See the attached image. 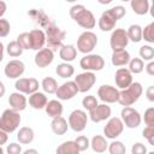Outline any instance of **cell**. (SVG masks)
<instances>
[{
  "label": "cell",
  "instance_id": "obj_27",
  "mask_svg": "<svg viewBox=\"0 0 154 154\" xmlns=\"http://www.w3.org/2000/svg\"><path fill=\"white\" fill-rule=\"evenodd\" d=\"M34 137H35V134H34V130L31 128H28V126H23L19 129L18 134H17V138L19 141V143L22 144H29L34 141Z\"/></svg>",
  "mask_w": 154,
  "mask_h": 154
},
{
  "label": "cell",
  "instance_id": "obj_1",
  "mask_svg": "<svg viewBox=\"0 0 154 154\" xmlns=\"http://www.w3.org/2000/svg\"><path fill=\"white\" fill-rule=\"evenodd\" d=\"M125 13H126L125 7L120 6V5L105 11L99 19V28L102 31H111L112 29H114L118 19L123 18L125 16Z\"/></svg>",
  "mask_w": 154,
  "mask_h": 154
},
{
  "label": "cell",
  "instance_id": "obj_31",
  "mask_svg": "<svg viewBox=\"0 0 154 154\" xmlns=\"http://www.w3.org/2000/svg\"><path fill=\"white\" fill-rule=\"evenodd\" d=\"M126 34H128L129 41H132L135 43H137V42H140L142 40V28L138 24L130 25L128 31H126Z\"/></svg>",
  "mask_w": 154,
  "mask_h": 154
},
{
  "label": "cell",
  "instance_id": "obj_41",
  "mask_svg": "<svg viewBox=\"0 0 154 154\" xmlns=\"http://www.w3.org/2000/svg\"><path fill=\"white\" fill-rule=\"evenodd\" d=\"M75 142H76L77 148H78L79 152L87 150V149L89 148V146H90V142H89V140H88L87 136H78V137L75 140Z\"/></svg>",
  "mask_w": 154,
  "mask_h": 154
},
{
  "label": "cell",
  "instance_id": "obj_9",
  "mask_svg": "<svg viewBox=\"0 0 154 154\" xmlns=\"http://www.w3.org/2000/svg\"><path fill=\"white\" fill-rule=\"evenodd\" d=\"M87 123H88V116L82 109H75L69 116V126L76 132L83 131L87 126Z\"/></svg>",
  "mask_w": 154,
  "mask_h": 154
},
{
  "label": "cell",
  "instance_id": "obj_20",
  "mask_svg": "<svg viewBox=\"0 0 154 154\" xmlns=\"http://www.w3.org/2000/svg\"><path fill=\"white\" fill-rule=\"evenodd\" d=\"M30 38H31V49L38 51L43 48L46 43V34L41 29H34L30 32Z\"/></svg>",
  "mask_w": 154,
  "mask_h": 154
},
{
  "label": "cell",
  "instance_id": "obj_7",
  "mask_svg": "<svg viewBox=\"0 0 154 154\" xmlns=\"http://www.w3.org/2000/svg\"><path fill=\"white\" fill-rule=\"evenodd\" d=\"M122 122L123 124L129 128V129H136L140 126L141 124V114L138 113V111H136L135 108L130 107V106H124V108L122 109Z\"/></svg>",
  "mask_w": 154,
  "mask_h": 154
},
{
  "label": "cell",
  "instance_id": "obj_48",
  "mask_svg": "<svg viewBox=\"0 0 154 154\" xmlns=\"http://www.w3.org/2000/svg\"><path fill=\"white\" fill-rule=\"evenodd\" d=\"M7 140H8V134L0 129V146L5 144L7 142Z\"/></svg>",
  "mask_w": 154,
  "mask_h": 154
},
{
  "label": "cell",
  "instance_id": "obj_36",
  "mask_svg": "<svg viewBox=\"0 0 154 154\" xmlns=\"http://www.w3.org/2000/svg\"><path fill=\"white\" fill-rule=\"evenodd\" d=\"M142 38L149 43L154 42V23H149L144 29H142Z\"/></svg>",
  "mask_w": 154,
  "mask_h": 154
},
{
  "label": "cell",
  "instance_id": "obj_28",
  "mask_svg": "<svg viewBox=\"0 0 154 154\" xmlns=\"http://www.w3.org/2000/svg\"><path fill=\"white\" fill-rule=\"evenodd\" d=\"M90 147L93 148L94 152L96 153H103L106 152L107 147H108V143L106 141V138L103 136H100V135H96L91 138L90 141Z\"/></svg>",
  "mask_w": 154,
  "mask_h": 154
},
{
  "label": "cell",
  "instance_id": "obj_25",
  "mask_svg": "<svg viewBox=\"0 0 154 154\" xmlns=\"http://www.w3.org/2000/svg\"><path fill=\"white\" fill-rule=\"evenodd\" d=\"M59 57H60V59H63L66 63L72 61L77 57V49H76V47L73 45L61 46L60 47V51H59Z\"/></svg>",
  "mask_w": 154,
  "mask_h": 154
},
{
  "label": "cell",
  "instance_id": "obj_15",
  "mask_svg": "<svg viewBox=\"0 0 154 154\" xmlns=\"http://www.w3.org/2000/svg\"><path fill=\"white\" fill-rule=\"evenodd\" d=\"M14 88L23 94H32L38 90V81L36 78H19L14 83Z\"/></svg>",
  "mask_w": 154,
  "mask_h": 154
},
{
  "label": "cell",
  "instance_id": "obj_46",
  "mask_svg": "<svg viewBox=\"0 0 154 154\" xmlns=\"http://www.w3.org/2000/svg\"><path fill=\"white\" fill-rule=\"evenodd\" d=\"M131 152H132V154H144V153L147 152V148L144 147V144L137 142V143H135V144L132 146Z\"/></svg>",
  "mask_w": 154,
  "mask_h": 154
},
{
  "label": "cell",
  "instance_id": "obj_51",
  "mask_svg": "<svg viewBox=\"0 0 154 154\" xmlns=\"http://www.w3.org/2000/svg\"><path fill=\"white\" fill-rule=\"evenodd\" d=\"M5 91H6V89H5V85H4V83L0 81V99L5 95Z\"/></svg>",
  "mask_w": 154,
  "mask_h": 154
},
{
  "label": "cell",
  "instance_id": "obj_6",
  "mask_svg": "<svg viewBox=\"0 0 154 154\" xmlns=\"http://www.w3.org/2000/svg\"><path fill=\"white\" fill-rule=\"evenodd\" d=\"M96 45H97V36L93 31L82 32L77 40V49L84 54H89L90 52H93Z\"/></svg>",
  "mask_w": 154,
  "mask_h": 154
},
{
  "label": "cell",
  "instance_id": "obj_49",
  "mask_svg": "<svg viewBox=\"0 0 154 154\" xmlns=\"http://www.w3.org/2000/svg\"><path fill=\"white\" fill-rule=\"evenodd\" d=\"M146 71H147V73L149 75V76H153L154 75V63L150 60V63L146 66Z\"/></svg>",
  "mask_w": 154,
  "mask_h": 154
},
{
  "label": "cell",
  "instance_id": "obj_5",
  "mask_svg": "<svg viewBox=\"0 0 154 154\" xmlns=\"http://www.w3.org/2000/svg\"><path fill=\"white\" fill-rule=\"evenodd\" d=\"M20 124V114L13 108H7L0 117V129L7 134L13 132Z\"/></svg>",
  "mask_w": 154,
  "mask_h": 154
},
{
  "label": "cell",
  "instance_id": "obj_34",
  "mask_svg": "<svg viewBox=\"0 0 154 154\" xmlns=\"http://www.w3.org/2000/svg\"><path fill=\"white\" fill-rule=\"evenodd\" d=\"M6 51H7V53H8L10 57L17 58V57L22 55V53H23L24 49H23V47L19 45L18 41H11V42H8V45H7Z\"/></svg>",
  "mask_w": 154,
  "mask_h": 154
},
{
  "label": "cell",
  "instance_id": "obj_24",
  "mask_svg": "<svg viewBox=\"0 0 154 154\" xmlns=\"http://www.w3.org/2000/svg\"><path fill=\"white\" fill-rule=\"evenodd\" d=\"M51 128H52V131L55 134V135H64L66 134L67 131V122L65 120V118H63L61 116H58V117H54L52 123H51Z\"/></svg>",
  "mask_w": 154,
  "mask_h": 154
},
{
  "label": "cell",
  "instance_id": "obj_37",
  "mask_svg": "<svg viewBox=\"0 0 154 154\" xmlns=\"http://www.w3.org/2000/svg\"><path fill=\"white\" fill-rule=\"evenodd\" d=\"M140 57L142 58V60H148L150 61L154 58V49L152 46L144 45L140 48Z\"/></svg>",
  "mask_w": 154,
  "mask_h": 154
},
{
  "label": "cell",
  "instance_id": "obj_21",
  "mask_svg": "<svg viewBox=\"0 0 154 154\" xmlns=\"http://www.w3.org/2000/svg\"><path fill=\"white\" fill-rule=\"evenodd\" d=\"M8 103L11 106V108L20 112V111L25 109V107H26V99L23 95V93H19V91L12 93L8 97Z\"/></svg>",
  "mask_w": 154,
  "mask_h": 154
},
{
  "label": "cell",
  "instance_id": "obj_40",
  "mask_svg": "<svg viewBox=\"0 0 154 154\" xmlns=\"http://www.w3.org/2000/svg\"><path fill=\"white\" fill-rule=\"evenodd\" d=\"M96 105H97V100H96V97H95L94 95L84 96L83 100H82V106H83L85 109H88V111L93 109Z\"/></svg>",
  "mask_w": 154,
  "mask_h": 154
},
{
  "label": "cell",
  "instance_id": "obj_44",
  "mask_svg": "<svg viewBox=\"0 0 154 154\" xmlns=\"http://www.w3.org/2000/svg\"><path fill=\"white\" fill-rule=\"evenodd\" d=\"M10 23L6 19L0 18V37H6L10 34Z\"/></svg>",
  "mask_w": 154,
  "mask_h": 154
},
{
  "label": "cell",
  "instance_id": "obj_55",
  "mask_svg": "<svg viewBox=\"0 0 154 154\" xmlns=\"http://www.w3.org/2000/svg\"><path fill=\"white\" fill-rule=\"evenodd\" d=\"M66 2H75V1H77V0H65Z\"/></svg>",
  "mask_w": 154,
  "mask_h": 154
},
{
  "label": "cell",
  "instance_id": "obj_52",
  "mask_svg": "<svg viewBox=\"0 0 154 154\" xmlns=\"http://www.w3.org/2000/svg\"><path fill=\"white\" fill-rule=\"evenodd\" d=\"M4 59V45L0 42V63Z\"/></svg>",
  "mask_w": 154,
  "mask_h": 154
},
{
  "label": "cell",
  "instance_id": "obj_23",
  "mask_svg": "<svg viewBox=\"0 0 154 154\" xmlns=\"http://www.w3.org/2000/svg\"><path fill=\"white\" fill-rule=\"evenodd\" d=\"M111 60H112V64L114 66H124V65H126L130 61V54L125 49L113 51Z\"/></svg>",
  "mask_w": 154,
  "mask_h": 154
},
{
  "label": "cell",
  "instance_id": "obj_54",
  "mask_svg": "<svg viewBox=\"0 0 154 154\" xmlns=\"http://www.w3.org/2000/svg\"><path fill=\"white\" fill-rule=\"evenodd\" d=\"M30 153L36 154V153H37V150H36V149H26V150H24V154H30Z\"/></svg>",
  "mask_w": 154,
  "mask_h": 154
},
{
  "label": "cell",
  "instance_id": "obj_45",
  "mask_svg": "<svg viewBox=\"0 0 154 154\" xmlns=\"http://www.w3.org/2000/svg\"><path fill=\"white\" fill-rule=\"evenodd\" d=\"M7 153L8 154H20L22 153V147L20 144H17V143H10L7 146Z\"/></svg>",
  "mask_w": 154,
  "mask_h": 154
},
{
  "label": "cell",
  "instance_id": "obj_53",
  "mask_svg": "<svg viewBox=\"0 0 154 154\" xmlns=\"http://www.w3.org/2000/svg\"><path fill=\"white\" fill-rule=\"evenodd\" d=\"M113 0H97V2L99 4H101V5H108V4H111Z\"/></svg>",
  "mask_w": 154,
  "mask_h": 154
},
{
  "label": "cell",
  "instance_id": "obj_22",
  "mask_svg": "<svg viewBox=\"0 0 154 154\" xmlns=\"http://www.w3.org/2000/svg\"><path fill=\"white\" fill-rule=\"evenodd\" d=\"M47 101H48L47 96L43 93H40V91H35V93L30 94V96H29V105L35 109L45 108Z\"/></svg>",
  "mask_w": 154,
  "mask_h": 154
},
{
  "label": "cell",
  "instance_id": "obj_16",
  "mask_svg": "<svg viewBox=\"0 0 154 154\" xmlns=\"http://www.w3.org/2000/svg\"><path fill=\"white\" fill-rule=\"evenodd\" d=\"M25 71V66L23 64V61L20 60H17V59H13L11 61H8L4 69V72H5V76L7 78H19Z\"/></svg>",
  "mask_w": 154,
  "mask_h": 154
},
{
  "label": "cell",
  "instance_id": "obj_38",
  "mask_svg": "<svg viewBox=\"0 0 154 154\" xmlns=\"http://www.w3.org/2000/svg\"><path fill=\"white\" fill-rule=\"evenodd\" d=\"M108 152L111 154H124L126 152V148L123 144V142H120V141H113L108 146Z\"/></svg>",
  "mask_w": 154,
  "mask_h": 154
},
{
  "label": "cell",
  "instance_id": "obj_26",
  "mask_svg": "<svg viewBox=\"0 0 154 154\" xmlns=\"http://www.w3.org/2000/svg\"><path fill=\"white\" fill-rule=\"evenodd\" d=\"M45 109H46V113L54 118V117H58V116H61L63 113V105L60 101L58 100H51V101H47L46 106H45Z\"/></svg>",
  "mask_w": 154,
  "mask_h": 154
},
{
  "label": "cell",
  "instance_id": "obj_13",
  "mask_svg": "<svg viewBox=\"0 0 154 154\" xmlns=\"http://www.w3.org/2000/svg\"><path fill=\"white\" fill-rule=\"evenodd\" d=\"M129 43V38H128V34L124 29H116L113 30L111 38H109V45L113 51H118V49H124Z\"/></svg>",
  "mask_w": 154,
  "mask_h": 154
},
{
  "label": "cell",
  "instance_id": "obj_57",
  "mask_svg": "<svg viewBox=\"0 0 154 154\" xmlns=\"http://www.w3.org/2000/svg\"><path fill=\"white\" fill-rule=\"evenodd\" d=\"M120 1H124V2H126V1H130V0H120Z\"/></svg>",
  "mask_w": 154,
  "mask_h": 154
},
{
  "label": "cell",
  "instance_id": "obj_50",
  "mask_svg": "<svg viewBox=\"0 0 154 154\" xmlns=\"http://www.w3.org/2000/svg\"><path fill=\"white\" fill-rule=\"evenodd\" d=\"M6 10H7V6H6V4H5L4 1H1V0H0V18H1V17L5 14Z\"/></svg>",
  "mask_w": 154,
  "mask_h": 154
},
{
  "label": "cell",
  "instance_id": "obj_19",
  "mask_svg": "<svg viewBox=\"0 0 154 154\" xmlns=\"http://www.w3.org/2000/svg\"><path fill=\"white\" fill-rule=\"evenodd\" d=\"M114 81H116V84L118 88L125 89L132 83V73L129 71V69L120 67L116 71Z\"/></svg>",
  "mask_w": 154,
  "mask_h": 154
},
{
  "label": "cell",
  "instance_id": "obj_12",
  "mask_svg": "<svg viewBox=\"0 0 154 154\" xmlns=\"http://www.w3.org/2000/svg\"><path fill=\"white\" fill-rule=\"evenodd\" d=\"M97 96L101 101L106 102V103H114L118 102L119 99V90L112 85L108 84H103L97 90Z\"/></svg>",
  "mask_w": 154,
  "mask_h": 154
},
{
  "label": "cell",
  "instance_id": "obj_47",
  "mask_svg": "<svg viewBox=\"0 0 154 154\" xmlns=\"http://www.w3.org/2000/svg\"><path fill=\"white\" fill-rule=\"evenodd\" d=\"M146 95H147V99L149 100V101H154V87L153 85H150L148 89H147V91H146Z\"/></svg>",
  "mask_w": 154,
  "mask_h": 154
},
{
  "label": "cell",
  "instance_id": "obj_14",
  "mask_svg": "<svg viewBox=\"0 0 154 154\" xmlns=\"http://www.w3.org/2000/svg\"><path fill=\"white\" fill-rule=\"evenodd\" d=\"M78 91V87L75 83V81H67L64 84H61L60 87H58L55 94L58 96L59 100H70L72 97H75L77 95Z\"/></svg>",
  "mask_w": 154,
  "mask_h": 154
},
{
  "label": "cell",
  "instance_id": "obj_43",
  "mask_svg": "<svg viewBox=\"0 0 154 154\" xmlns=\"http://www.w3.org/2000/svg\"><path fill=\"white\" fill-rule=\"evenodd\" d=\"M144 123L146 125H149V126H154V108L153 107H149L148 109H146L144 112Z\"/></svg>",
  "mask_w": 154,
  "mask_h": 154
},
{
  "label": "cell",
  "instance_id": "obj_39",
  "mask_svg": "<svg viewBox=\"0 0 154 154\" xmlns=\"http://www.w3.org/2000/svg\"><path fill=\"white\" fill-rule=\"evenodd\" d=\"M17 41L23 47V49H31V38L29 32H22L18 35Z\"/></svg>",
  "mask_w": 154,
  "mask_h": 154
},
{
  "label": "cell",
  "instance_id": "obj_8",
  "mask_svg": "<svg viewBox=\"0 0 154 154\" xmlns=\"http://www.w3.org/2000/svg\"><path fill=\"white\" fill-rule=\"evenodd\" d=\"M79 66L85 71H100L105 66V60L99 54H87L79 60Z\"/></svg>",
  "mask_w": 154,
  "mask_h": 154
},
{
  "label": "cell",
  "instance_id": "obj_32",
  "mask_svg": "<svg viewBox=\"0 0 154 154\" xmlns=\"http://www.w3.org/2000/svg\"><path fill=\"white\" fill-rule=\"evenodd\" d=\"M79 150L75 141H66L57 148V153L59 154H77Z\"/></svg>",
  "mask_w": 154,
  "mask_h": 154
},
{
  "label": "cell",
  "instance_id": "obj_3",
  "mask_svg": "<svg viewBox=\"0 0 154 154\" xmlns=\"http://www.w3.org/2000/svg\"><path fill=\"white\" fill-rule=\"evenodd\" d=\"M70 16L79 26L84 29H93L96 24L94 14L83 5H73L70 8Z\"/></svg>",
  "mask_w": 154,
  "mask_h": 154
},
{
  "label": "cell",
  "instance_id": "obj_11",
  "mask_svg": "<svg viewBox=\"0 0 154 154\" xmlns=\"http://www.w3.org/2000/svg\"><path fill=\"white\" fill-rule=\"evenodd\" d=\"M123 130H124V124H123L122 119L117 118V117H113L106 123V125L103 128V134H105L106 138L114 140V138H117L118 136L122 135Z\"/></svg>",
  "mask_w": 154,
  "mask_h": 154
},
{
  "label": "cell",
  "instance_id": "obj_56",
  "mask_svg": "<svg viewBox=\"0 0 154 154\" xmlns=\"http://www.w3.org/2000/svg\"><path fill=\"white\" fill-rule=\"evenodd\" d=\"M2 153H4V149H2L1 146H0V154H2Z\"/></svg>",
  "mask_w": 154,
  "mask_h": 154
},
{
  "label": "cell",
  "instance_id": "obj_10",
  "mask_svg": "<svg viewBox=\"0 0 154 154\" xmlns=\"http://www.w3.org/2000/svg\"><path fill=\"white\" fill-rule=\"evenodd\" d=\"M96 77L93 71H85L83 73H79L75 77V83L78 87L79 93H87L91 89V87L95 84Z\"/></svg>",
  "mask_w": 154,
  "mask_h": 154
},
{
  "label": "cell",
  "instance_id": "obj_33",
  "mask_svg": "<svg viewBox=\"0 0 154 154\" xmlns=\"http://www.w3.org/2000/svg\"><path fill=\"white\" fill-rule=\"evenodd\" d=\"M41 85H42V89L48 94H55L58 89V83L53 77H45L42 79Z\"/></svg>",
  "mask_w": 154,
  "mask_h": 154
},
{
  "label": "cell",
  "instance_id": "obj_2",
  "mask_svg": "<svg viewBox=\"0 0 154 154\" xmlns=\"http://www.w3.org/2000/svg\"><path fill=\"white\" fill-rule=\"evenodd\" d=\"M45 29H46V42H47V47L49 49L58 51V48L61 47V42L65 38V31H63L59 26H57L53 22L49 20V18L46 19L45 23H42Z\"/></svg>",
  "mask_w": 154,
  "mask_h": 154
},
{
  "label": "cell",
  "instance_id": "obj_42",
  "mask_svg": "<svg viewBox=\"0 0 154 154\" xmlns=\"http://www.w3.org/2000/svg\"><path fill=\"white\" fill-rule=\"evenodd\" d=\"M142 135H143V137L149 142L150 146H154V126L147 125V126L143 129Z\"/></svg>",
  "mask_w": 154,
  "mask_h": 154
},
{
  "label": "cell",
  "instance_id": "obj_29",
  "mask_svg": "<svg viewBox=\"0 0 154 154\" xmlns=\"http://www.w3.org/2000/svg\"><path fill=\"white\" fill-rule=\"evenodd\" d=\"M130 4H131L132 11L138 16H143V14L148 13V11H149V1L148 0H130Z\"/></svg>",
  "mask_w": 154,
  "mask_h": 154
},
{
  "label": "cell",
  "instance_id": "obj_17",
  "mask_svg": "<svg viewBox=\"0 0 154 154\" xmlns=\"http://www.w3.org/2000/svg\"><path fill=\"white\" fill-rule=\"evenodd\" d=\"M111 107L107 106L106 103H102V105H96L93 109L89 111V117L91 119V122L94 123H100L102 120H106L111 117Z\"/></svg>",
  "mask_w": 154,
  "mask_h": 154
},
{
  "label": "cell",
  "instance_id": "obj_18",
  "mask_svg": "<svg viewBox=\"0 0 154 154\" xmlns=\"http://www.w3.org/2000/svg\"><path fill=\"white\" fill-rule=\"evenodd\" d=\"M54 59V53L52 49L47 48H41L37 51V53L35 54V64L38 67H47L48 65L52 64Z\"/></svg>",
  "mask_w": 154,
  "mask_h": 154
},
{
  "label": "cell",
  "instance_id": "obj_35",
  "mask_svg": "<svg viewBox=\"0 0 154 154\" xmlns=\"http://www.w3.org/2000/svg\"><path fill=\"white\" fill-rule=\"evenodd\" d=\"M128 64H129V71L135 75L141 73L144 69V64L141 58H132V59H130V61Z\"/></svg>",
  "mask_w": 154,
  "mask_h": 154
},
{
  "label": "cell",
  "instance_id": "obj_30",
  "mask_svg": "<svg viewBox=\"0 0 154 154\" xmlns=\"http://www.w3.org/2000/svg\"><path fill=\"white\" fill-rule=\"evenodd\" d=\"M55 72L57 75L60 77V78H69L71 76H73L75 73V67L69 64V63H61V64H58L57 67H55Z\"/></svg>",
  "mask_w": 154,
  "mask_h": 154
},
{
  "label": "cell",
  "instance_id": "obj_4",
  "mask_svg": "<svg viewBox=\"0 0 154 154\" xmlns=\"http://www.w3.org/2000/svg\"><path fill=\"white\" fill-rule=\"evenodd\" d=\"M142 93H143L142 84L138 82H132L128 88L122 89V91H119L118 102L122 106H131L141 97Z\"/></svg>",
  "mask_w": 154,
  "mask_h": 154
}]
</instances>
